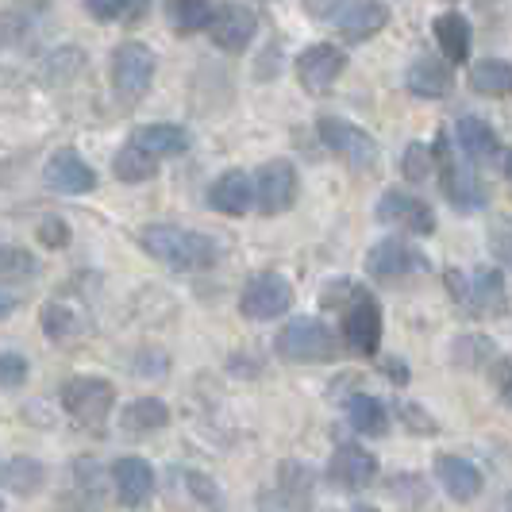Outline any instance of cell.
Returning <instances> with one entry per match:
<instances>
[{"instance_id": "1", "label": "cell", "mask_w": 512, "mask_h": 512, "mask_svg": "<svg viewBox=\"0 0 512 512\" xmlns=\"http://www.w3.org/2000/svg\"><path fill=\"white\" fill-rule=\"evenodd\" d=\"M139 243H143L147 255H154L166 266H174V270H208L220 258V247L208 235L174 228V224H154V228L143 231Z\"/></svg>"}, {"instance_id": "2", "label": "cell", "mask_w": 512, "mask_h": 512, "mask_svg": "<svg viewBox=\"0 0 512 512\" xmlns=\"http://www.w3.org/2000/svg\"><path fill=\"white\" fill-rule=\"evenodd\" d=\"M278 355L285 362H332L339 355V343L324 320L297 316L278 332Z\"/></svg>"}, {"instance_id": "3", "label": "cell", "mask_w": 512, "mask_h": 512, "mask_svg": "<svg viewBox=\"0 0 512 512\" xmlns=\"http://www.w3.org/2000/svg\"><path fill=\"white\" fill-rule=\"evenodd\" d=\"M316 131H320L324 147L332 154H339L351 170H378L382 151H378L374 135L362 131L359 124H351V120H343V116H320V120H316Z\"/></svg>"}, {"instance_id": "4", "label": "cell", "mask_w": 512, "mask_h": 512, "mask_svg": "<svg viewBox=\"0 0 512 512\" xmlns=\"http://www.w3.org/2000/svg\"><path fill=\"white\" fill-rule=\"evenodd\" d=\"M343 343L362 359L378 355L382 347V308L366 289H351V305L343 308Z\"/></svg>"}, {"instance_id": "5", "label": "cell", "mask_w": 512, "mask_h": 512, "mask_svg": "<svg viewBox=\"0 0 512 512\" xmlns=\"http://www.w3.org/2000/svg\"><path fill=\"white\" fill-rule=\"evenodd\" d=\"M154 81V51L143 43H124L112 54V93L124 104H135Z\"/></svg>"}, {"instance_id": "6", "label": "cell", "mask_w": 512, "mask_h": 512, "mask_svg": "<svg viewBox=\"0 0 512 512\" xmlns=\"http://www.w3.org/2000/svg\"><path fill=\"white\" fill-rule=\"evenodd\" d=\"M432 158H439V170H443V193H447V201H451V205L462 208V212H474V208L486 205L489 201L486 185H482V178H478L470 166L455 162V154L447 151V135H439Z\"/></svg>"}, {"instance_id": "7", "label": "cell", "mask_w": 512, "mask_h": 512, "mask_svg": "<svg viewBox=\"0 0 512 512\" xmlns=\"http://www.w3.org/2000/svg\"><path fill=\"white\" fill-rule=\"evenodd\" d=\"M62 405L81 424H104V416L116 405V385L108 378H70L62 389Z\"/></svg>"}, {"instance_id": "8", "label": "cell", "mask_w": 512, "mask_h": 512, "mask_svg": "<svg viewBox=\"0 0 512 512\" xmlns=\"http://www.w3.org/2000/svg\"><path fill=\"white\" fill-rule=\"evenodd\" d=\"M251 193H255L262 216H282V212H289L293 201H297V170H293V162H285V158L266 162L258 170Z\"/></svg>"}, {"instance_id": "9", "label": "cell", "mask_w": 512, "mask_h": 512, "mask_svg": "<svg viewBox=\"0 0 512 512\" xmlns=\"http://www.w3.org/2000/svg\"><path fill=\"white\" fill-rule=\"evenodd\" d=\"M289 305H293V285L282 274H255L239 297V312L247 320H274L289 312Z\"/></svg>"}, {"instance_id": "10", "label": "cell", "mask_w": 512, "mask_h": 512, "mask_svg": "<svg viewBox=\"0 0 512 512\" xmlns=\"http://www.w3.org/2000/svg\"><path fill=\"white\" fill-rule=\"evenodd\" d=\"M447 285H451V297H459L470 312H486V316H501L505 312V274L501 270H478L470 285L462 274H447Z\"/></svg>"}, {"instance_id": "11", "label": "cell", "mask_w": 512, "mask_h": 512, "mask_svg": "<svg viewBox=\"0 0 512 512\" xmlns=\"http://www.w3.org/2000/svg\"><path fill=\"white\" fill-rule=\"evenodd\" d=\"M366 270H370V278H378V282H401V278H409V274L428 270V258L420 255L416 247H409L405 239H382V243L370 247Z\"/></svg>"}, {"instance_id": "12", "label": "cell", "mask_w": 512, "mask_h": 512, "mask_svg": "<svg viewBox=\"0 0 512 512\" xmlns=\"http://www.w3.org/2000/svg\"><path fill=\"white\" fill-rule=\"evenodd\" d=\"M258 31V16L251 8H243V4H220V8H212V16H208V35H212V43L220 47V51L228 54H239L251 47V39H255Z\"/></svg>"}, {"instance_id": "13", "label": "cell", "mask_w": 512, "mask_h": 512, "mask_svg": "<svg viewBox=\"0 0 512 512\" xmlns=\"http://www.w3.org/2000/svg\"><path fill=\"white\" fill-rule=\"evenodd\" d=\"M332 24L339 27L343 39L362 43V39L378 35V31L389 24V8H385L382 0H335Z\"/></svg>"}, {"instance_id": "14", "label": "cell", "mask_w": 512, "mask_h": 512, "mask_svg": "<svg viewBox=\"0 0 512 512\" xmlns=\"http://www.w3.org/2000/svg\"><path fill=\"white\" fill-rule=\"evenodd\" d=\"M43 178L51 185L54 193H93L97 189V170L74 151V147H62V151H54L47 158V170H43Z\"/></svg>"}, {"instance_id": "15", "label": "cell", "mask_w": 512, "mask_h": 512, "mask_svg": "<svg viewBox=\"0 0 512 512\" xmlns=\"http://www.w3.org/2000/svg\"><path fill=\"white\" fill-rule=\"evenodd\" d=\"M347 70V54L332 43H316L297 58V77L308 93H328L335 81Z\"/></svg>"}, {"instance_id": "16", "label": "cell", "mask_w": 512, "mask_h": 512, "mask_svg": "<svg viewBox=\"0 0 512 512\" xmlns=\"http://www.w3.org/2000/svg\"><path fill=\"white\" fill-rule=\"evenodd\" d=\"M378 220L382 224H397V228L405 231H416V235H432L436 231V212L424 205L420 197L401 193V189H389L378 201Z\"/></svg>"}, {"instance_id": "17", "label": "cell", "mask_w": 512, "mask_h": 512, "mask_svg": "<svg viewBox=\"0 0 512 512\" xmlns=\"http://www.w3.org/2000/svg\"><path fill=\"white\" fill-rule=\"evenodd\" d=\"M328 478L339 489H366L378 478V459L359 443H339L328 462Z\"/></svg>"}, {"instance_id": "18", "label": "cell", "mask_w": 512, "mask_h": 512, "mask_svg": "<svg viewBox=\"0 0 512 512\" xmlns=\"http://www.w3.org/2000/svg\"><path fill=\"white\" fill-rule=\"evenodd\" d=\"M112 482H116V493H120V501L128 505V509H139V505H147L154 493V470L147 459H116L112 466Z\"/></svg>"}, {"instance_id": "19", "label": "cell", "mask_w": 512, "mask_h": 512, "mask_svg": "<svg viewBox=\"0 0 512 512\" xmlns=\"http://www.w3.org/2000/svg\"><path fill=\"white\" fill-rule=\"evenodd\" d=\"M436 478L455 501H474L482 493V470L470 459H462V455H439Z\"/></svg>"}, {"instance_id": "20", "label": "cell", "mask_w": 512, "mask_h": 512, "mask_svg": "<svg viewBox=\"0 0 512 512\" xmlns=\"http://www.w3.org/2000/svg\"><path fill=\"white\" fill-rule=\"evenodd\" d=\"M451 66L443 58H416L405 74V85H409L412 97H424V101H436V97H447L451 93Z\"/></svg>"}, {"instance_id": "21", "label": "cell", "mask_w": 512, "mask_h": 512, "mask_svg": "<svg viewBox=\"0 0 512 512\" xmlns=\"http://www.w3.org/2000/svg\"><path fill=\"white\" fill-rule=\"evenodd\" d=\"M208 205L216 208V212H224V216H243L247 208L255 205L251 178H247L243 170H228V174H220V178L212 181V189H208Z\"/></svg>"}, {"instance_id": "22", "label": "cell", "mask_w": 512, "mask_h": 512, "mask_svg": "<svg viewBox=\"0 0 512 512\" xmlns=\"http://www.w3.org/2000/svg\"><path fill=\"white\" fill-rule=\"evenodd\" d=\"M274 505L285 512H312V470L301 462H282L278 466V493Z\"/></svg>"}, {"instance_id": "23", "label": "cell", "mask_w": 512, "mask_h": 512, "mask_svg": "<svg viewBox=\"0 0 512 512\" xmlns=\"http://www.w3.org/2000/svg\"><path fill=\"white\" fill-rule=\"evenodd\" d=\"M131 143L151 158H174V154L189 151V131L178 128V124H147V128L135 131Z\"/></svg>"}, {"instance_id": "24", "label": "cell", "mask_w": 512, "mask_h": 512, "mask_svg": "<svg viewBox=\"0 0 512 512\" xmlns=\"http://www.w3.org/2000/svg\"><path fill=\"white\" fill-rule=\"evenodd\" d=\"M455 139H459L462 154L474 158V162H489L493 154H501V143H497L493 128H489L486 120H478V116H462L459 124H455Z\"/></svg>"}, {"instance_id": "25", "label": "cell", "mask_w": 512, "mask_h": 512, "mask_svg": "<svg viewBox=\"0 0 512 512\" xmlns=\"http://www.w3.org/2000/svg\"><path fill=\"white\" fill-rule=\"evenodd\" d=\"M470 20L462 16V12H443L436 16V39H439V51L447 58V66L451 62H466V54H470Z\"/></svg>"}, {"instance_id": "26", "label": "cell", "mask_w": 512, "mask_h": 512, "mask_svg": "<svg viewBox=\"0 0 512 512\" xmlns=\"http://www.w3.org/2000/svg\"><path fill=\"white\" fill-rule=\"evenodd\" d=\"M347 420H351V428L362 432V436H385L389 432V409H385L378 397H370V393L347 397Z\"/></svg>"}, {"instance_id": "27", "label": "cell", "mask_w": 512, "mask_h": 512, "mask_svg": "<svg viewBox=\"0 0 512 512\" xmlns=\"http://www.w3.org/2000/svg\"><path fill=\"white\" fill-rule=\"evenodd\" d=\"M470 89L474 93H486V97H505L512 89V66L505 58H482L470 70Z\"/></svg>"}, {"instance_id": "28", "label": "cell", "mask_w": 512, "mask_h": 512, "mask_svg": "<svg viewBox=\"0 0 512 512\" xmlns=\"http://www.w3.org/2000/svg\"><path fill=\"white\" fill-rule=\"evenodd\" d=\"M112 170H116V178L128 181V185H139V181H151L158 174V162H154L147 151H139L135 143H128L124 151H116L112 158Z\"/></svg>"}, {"instance_id": "29", "label": "cell", "mask_w": 512, "mask_h": 512, "mask_svg": "<svg viewBox=\"0 0 512 512\" xmlns=\"http://www.w3.org/2000/svg\"><path fill=\"white\" fill-rule=\"evenodd\" d=\"M124 424H128L131 432H158V428L170 424V409H166L158 397H139V401H131L128 412H124Z\"/></svg>"}, {"instance_id": "30", "label": "cell", "mask_w": 512, "mask_h": 512, "mask_svg": "<svg viewBox=\"0 0 512 512\" xmlns=\"http://www.w3.org/2000/svg\"><path fill=\"white\" fill-rule=\"evenodd\" d=\"M212 4L208 0H166V20L178 31H201L208 27Z\"/></svg>"}, {"instance_id": "31", "label": "cell", "mask_w": 512, "mask_h": 512, "mask_svg": "<svg viewBox=\"0 0 512 512\" xmlns=\"http://www.w3.org/2000/svg\"><path fill=\"white\" fill-rule=\"evenodd\" d=\"M43 478H47V470H43L35 459H12L8 462V470H4L8 489H12V493H20V497L39 493V489H43Z\"/></svg>"}, {"instance_id": "32", "label": "cell", "mask_w": 512, "mask_h": 512, "mask_svg": "<svg viewBox=\"0 0 512 512\" xmlns=\"http://www.w3.org/2000/svg\"><path fill=\"white\" fill-rule=\"evenodd\" d=\"M451 359L459 362V366H486L493 359V339H486V335H462L451 347Z\"/></svg>"}, {"instance_id": "33", "label": "cell", "mask_w": 512, "mask_h": 512, "mask_svg": "<svg viewBox=\"0 0 512 512\" xmlns=\"http://www.w3.org/2000/svg\"><path fill=\"white\" fill-rule=\"evenodd\" d=\"M77 328H81V320H77L66 305H47V308H43V332L51 335V339H70Z\"/></svg>"}, {"instance_id": "34", "label": "cell", "mask_w": 512, "mask_h": 512, "mask_svg": "<svg viewBox=\"0 0 512 512\" xmlns=\"http://www.w3.org/2000/svg\"><path fill=\"white\" fill-rule=\"evenodd\" d=\"M432 147H424V143H409L405 147V158H401V170H405V178L409 181H424L432 174Z\"/></svg>"}, {"instance_id": "35", "label": "cell", "mask_w": 512, "mask_h": 512, "mask_svg": "<svg viewBox=\"0 0 512 512\" xmlns=\"http://www.w3.org/2000/svg\"><path fill=\"white\" fill-rule=\"evenodd\" d=\"M24 274H35V258L24 247L0 243V278H24Z\"/></svg>"}, {"instance_id": "36", "label": "cell", "mask_w": 512, "mask_h": 512, "mask_svg": "<svg viewBox=\"0 0 512 512\" xmlns=\"http://www.w3.org/2000/svg\"><path fill=\"white\" fill-rule=\"evenodd\" d=\"M185 482H189V489H193V497H197L201 505H208L212 512H224V493L216 489V482H212V478H205V474H197V470H189V474H185Z\"/></svg>"}, {"instance_id": "37", "label": "cell", "mask_w": 512, "mask_h": 512, "mask_svg": "<svg viewBox=\"0 0 512 512\" xmlns=\"http://www.w3.org/2000/svg\"><path fill=\"white\" fill-rule=\"evenodd\" d=\"M81 51H58L54 58H47V81H54V85H62V81H70V77L81 70Z\"/></svg>"}, {"instance_id": "38", "label": "cell", "mask_w": 512, "mask_h": 512, "mask_svg": "<svg viewBox=\"0 0 512 512\" xmlns=\"http://www.w3.org/2000/svg\"><path fill=\"white\" fill-rule=\"evenodd\" d=\"M24 378H27L24 355H16V351H0V385H4V389H16V385H24Z\"/></svg>"}, {"instance_id": "39", "label": "cell", "mask_w": 512, "mask_h": 512, "mask_svg": "<svg viewBox=\"0 0 512 512\" xmlns=\"http://www.w3.org/2000/svg\"><path fill=\"white\" fill-rule=\"evenodd\" d=\"M39 239H43L47 247H66V243H70V228H66V220H58V216L43 220V224H39Z\"/></svg>"}, {"instance_id": "40", "label": "cell", "mask_w": 512, "mask_h": 512, "mask_svg": "<svg viewBox=\"0 0 512 512\" xmlns=\"http://www.w3.org/2000/svg\"><path fill=\"white\" fill-rule=\"evenodd\" d=\"M85 8L97 16V20H124V8H128V0H85Z\"/></svg>"}, {"instance_id": "41", "label": "cell", "mask_w": 512, "mask_h": 512, "mask_svg": "<svg viewBox=\"0 0 512 512\" xmlns=\"http://www.w3.org/2000/svg\"><path fill=\"white\" fill-rule=\"evenodd\" d=\"M409 416H405V420H409L412 428H416V432H436V424H432V420H428V412H420L416 409V405H409Z\"/></svg>"}, {"instance_id": "42", "label": "cell", "mask_w": 512, "mask_h": 512, "mask_svg": "<svg viewBox=\"0 0 512 512\" xmlns=\"http://www.w3.org/2000/svg\"><path fill=\"white\" fill-rule=\"evenodd\" d=\"M147 4H151V0H128V8H124V20H128V24H139V20L147 16Z\"/></svg>"}, {"instance_id": "43", "label": "cell", "mask_w": 512, "mask_h": 512, "mask_svg": "<svg viewBox=\"0 0 512 512\" xmlns=\"http://www.w3.org/2000/svg\"><path fill=\"white\" fill-rule=\"evenodd\" d=\"M12 308H16V297H12V293H4V289H0V320H4V316H8V312H12Z\"/></svg>"}, {"instance_id": "44", "label": "cell", "mask_w": 512, "mask_h": 512, "mask_svg": "<svg viewBox=\"0 0 512 512\" xmlns=\"http://www.w3.org/2000/svg\"><path fill=\"white\" fill-rule=\"evenodd\" d=\"M308 8H312V12H324V8H328V0H305Z\"/></svg>"}, {"instance_id": "45", "label": "cell", "mask_w": 512, "mask_h": 512, "mask_svg": "<svg viewBox=\"0 0 512 512\" xmlns=\"http://www.w3.org/2000/svg\"><path fill=\"white\" fill-rule=\"evenodd\" d=\"M355 512H378V509H370V505H362V509H355Z\"/></svg>"}, {"instance_id": "46", "label": "cell", "mask_w": 512, "mask_h": 512, "mask_svg": "<svg viewBox=\"0 0 512 512\" xmlns=\"http://www.w3.org/2000/svg\"><path fill=\"white\" fill-rule=\"evenodd\" d=\"M0 509H4V505H0Z\"/></svg>"}]
</instances>
